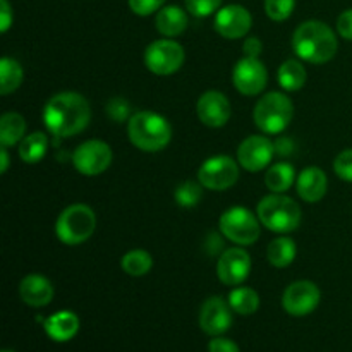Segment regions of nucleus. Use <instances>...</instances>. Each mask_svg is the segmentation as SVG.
Returning <instances> with one entry per match:
<instances>
[{
    "instance_id": "nucleus-9",
    "label": "nucleus",
    "mask_w": 352,
    "mask_h": 352,
    "mask_svg": "<svg viewBox=\"0 0 352 352\" xmlns=\"http://www.w3.org/2000/svg\"><path fill=\"white\" fill-rule=\"evenodd\" d=\"M198 179L203 188L212 191H226L239 179L237 164L227 155H217L203 162L198 170Z\"/></svg>"
},
{
    "instance_id": "nucleus-32",
    "label": "nucleus",
    "mask_w": 352,
    "mask_h": 352,
    "mask_svg": "<svg viewBox=\"0 0 352 352\" xmlns=\"http://www.w3.org/2000/svg\"><path fill=\"white\" fill-rule=\"evenodd\" d=\"M186 7L189 12L196 17H206L212 16L213 12L220 9L222 0H184Z\"/></svg>"
},
{
    "instance_id": "nucleus-29",
    "label": "nucleus",
    "mask_w": 352,
    "mask_h": 352,
    "mask_svg": "<svg viewBox=\"0 0 352 352\" xmlns=\"http://www.w3.org/2000/svg\"><path fill=\"white\" fill-rule=\"evenodd\" d=\"M120 267L131 277H143L153 267V260L148 251L143 250H133L126 253L120 260Z\"/></svg>"
},
{
    "instance_id": "nucleus-27",
    "label": "nucleus",
    "mask_w": 352,
    "mask_h": 352,
    "mask_svg": "<svg viewBox=\"0 0 352 352\" xmlns=\"http://www.w3.org/2000/svg\"><path fill=\"white\" fill-rule=\"evenodd\" d=\"M48 140L43 133H33L24 138L19 144V157L26 164H38L45 157Z\"/></svg>"
},
{
    "instance_id": "nucleus-23",
    "label": "nucleus",
    "mask_w": 352,
    "mask_h": 352,
    "mask_svg": "<svg viewBox=\"0 0 352 352\" xmlns=\"http://www.w3.org/2000/svg\"><path fill=\"white\" fill-rule=\"evenodd\" d=\"M268 261L275 268H285L294 261L296 258V243L291 237H278L268 244L267 250Z\"/></svg>"
},
{
    "instance_id": "nucleus-36",
    "label": "nucleus",
    "mask_w": 352,
    "mask_h": 352,
    "mask_svg": "<svg viewBox=\"0 0 352 352\" xmlns=\"http://www.w3.org/2000/svg\"><path fill=\"white\" fill-rule=\"evenodd\" d=\"M337 31L344 40L352 41V9L344 10L337 19Z\"/></svg>"
},
{
    "instance_id": "nucleus-17",
    "label": "nucleus",
    "mask_w": 352,
    "mask_h": 352,
    "mask_svg": "<svg viewBox=\"0 0 352 352\" xmlns=\"http://www.w3.org/2000/svg\"><path fill=\"white\" fill-rule=\"evenodd\" d=\"M196 112H198L199 120L208 127H222L226 126L227 120L230 119V103L223 93L206 91L199 96L198 105H196Z\"/></svg>"
},
{
    "instance_id": "nucleus-16",
    "label": "nucleus",
    "mask_w": 352,
    "mask_h": 352,
    "mask_svg": "<svg viewBox=\"0 0 352 352\" xmlns=\"http://www.w3.org/2000/svg\"><path fill=\"white\" fill-rule=\"evenodd\" d=\"M251 270V258L243 248H230L217 263V275L226 285H241Z\"/></svg>"
},
{
    "instance_id": "nucleus-34",
    "label": "nucleus",
    "mask_w": 352,
    "mask_h": 352,
    "mask_svg": "<svg viewBox=\"0 0 352 352\" xmlns=\"http://www.w3.org/2000/svg\"><path fill=\"white\" fill-rule=\"evenodd\" d=\"M165 0H129V7L138 16H151L164 7Z\"/></svg>"
},
{
    "instance_id": "nucleus-3",
    "label": "nucleus",
    "mask_w": 352,
    "mask_h": 352,
    "mask_svg": "<svg viewBox=\"0 0 352 352\" xmlns=\"http://www.w3.org/2000/svg\"><path fill=\"white\" fill-rule=\"evenodd\" d=\"M127 133L134 146L148 153H155V151L164 150L170 143L172 127L160 113L143 110L131 117L127 124Z\"/></svg>"
},
{
    "instance_id": "nucleus-22",
    "label": "nucleus",
    "mask_w": 352,
    "mask_h": 352,
    "mask_svg": "<svg viewBox=\"0 0 352 352\" xmlns=\"http://www.w3.org/2000/svg\"><path fill=\"white\" fill-rule=\"evenodd\" d=\"M24 133H26V120L23 116L16 112L3 113L0 119V143L2 146H14L24 140Z\"/></svg>"
},
{
    "instance_id": "nucleus-38",
    "label": "nucleus",
    "mask_w": 352,
    "mask_h": 352,
    "mask_svg": "<svg viewBox=\"0 0 352 352\" xmlns=\"http://www.w3.org/2000/svg\"><path fill=\"white\" fill-rule=\"evenodd\" d=\"M12 24V9L7 0H0V31L6 33Z\"/></svg>"
},
{
    "instance_id": "nucleus-5",
    "label": "nucleus",
    "mask_w": 352,
    "mask_h": 352,
    "mask_svg": "<svg viewBox=\"0 0 352 352\" xmlns=\"http://www.w3.org/2000/svg\"><path fill=\"white\" fill-rule=\"evenodd\" d=\"M294 107L284 93L272 91L260 98L254 107V124L265 134H278L291 124Z\"/></svg>"
},
{
    "instance_id": "nucleus-8",
    "label": "nucleus",
    "mask_w": 352,
    "mask_h": 352,
    "mask_svg": "<svg viewBox=\"0 0 352 352\" xmlns=\"http://www.w3.org/2000/svg\"><path fill=\"white\" fill-rule=\"evenodd\" d=\"M144 64L153 74H174L184 64V48L174 40H157L148 45L144 52Z\"/></svg>"
},
{
    "instance_id": "nucleus-37",
    "label": "nucleus",
    "mask_w": 352,
    "mask_h": 352,
    "mask_svg": "<svg viewBox=\"0 0 352 352\" xmlns=\"http://www.w3.org/2000/svg\"><path fill=\"white\" fill-rule=\"evenodd\" d=\"M210 352H239L236 342L229 339H223V337H215V339L210 342L208 346Z\"/></svg>"
},
{
    "instance_id": "nucleus-13",
    "label": "nucleus",
    "mask_w": 352,
    "mask_h": 352,
    "mask_svg": "<svg viewBox=\"0 0 352 352\" xmlns=\"http://www.w3.org/2000/svg\"><path fill=\"white\" fill-rule=\"evenodd\" d=\"M274 153L275 144L268 138L250 136L237 148V160L246 170L260 172L270 165Z\"/></svg>"
},
{
    "instance_id": "nucleus-31",
    "label": "nucleus",
    "mask_w": 352,
    "mask_h": 352,
    "mask_svg": "<svg viewBox=\"0 0 352 352\" xmlns=\"http://www.w3.org/2000/svg\"><path fill=\"white\" fill-rule=\"evenodd\" d=\"M296 0H265V12L272 21H285L291 17Z\"/></svg>"
},
{
    "instance_id": "nucleus-11",
    "label": "nucleus",
    "mask_w": 352,
    "mask_h": 352,
    "mask_svg": "<svg viewBox=\"0 0 352 352\" xmlns=\"http://www.w3.org/2000/svg\"><path fill=\"white\" fill-rule=\"evenodd\" d=\"M318 285L309 280H298L285 289L282 306L292 316H306L315 311L320 305Z\"/></svg>"
},
{
    "instance_id": "nucleus-25",
    "label": "nucleus",
    "mask_w": 352,
    "mask_h": 352,
    "mask_svg": "<svg viewBox=\"0 0 352 352\" xmlns=\"http://www.w3.org/2000/svg\"><path fill=\"white\" fill-rule=\"evenodd\" d=\"M296 170L291 164H275L265 175V184L272 192H285L294 184Z\"/></svg>"
},
{
    "instance_id": "nucleus-39",
    "label": "nucleus",
    "mask_w": 352,
    "mask_h": 352,
    "mask_svg": "<svg viewBox=\"0 0 352 352\" xmlns=\"http://www.w3.org/2000/svg\"><path fill=\"white\" fill-rule=\"evenodd\" d=\"M243 48H244V54H246V57L258 58V55H260L261 50H263V45H261V41L258 40L256 36H251V38H246Z\"/></svg>"
},
{
    "instance_id": "nucleus-24",
    "label": "nucleus",
    "mask_w": 352,
    "mask_h": 352,
    "mask_svg": "<svg viewBox=\"0 0 352 352\" xmlns=\"http://www.w3.org/2000/svg\"><path fill=\"white\" fill-rule=\"evenodd\" d=\"M278 82L285 91H298L306 82V69L298 60H285L278 69Z\"/></svg>"
},
{
    "instance_id": "nucleus-2",
    "label": "nucleus",
    "mask_w": 352,
    "mask_h": 352,
    "mask_svg": "<svg viewBox=\"0 0 352 352\" xmlns=\"http://www.w3.org/2000/svg\"><path fill=\"white\" fill-rule=\"evenodd\" d=\"M336 33L322 21H306L292 34V50L309 64H325L337 54Z\"/></svg>"
},
{
    "instance_id": "nucleus-20",
    "label": "nucleus",
    "mask_w": 352,
    "mask_h": 352,
    "mask_svg": "<svg viewBox=\"0 0 352 352\" xmlns=\"http://www.w3.org/2000/svg\"><path fill=\"white\" fill-rule=\"evenodd\" d=\"M45 332L55 342H67L79 330V318L72 311H58L45 320Z\"/></svg>"
},
{
    "instance_id": "nucleus-14",
    "label": "nucleus",
    "mask_w": 352,
    "mask_h": 352,
    "mask_svg": "<svg viewBox=\"0 0 352 352\" xmlns=\"http://www.w3.org/2000/svg\"><path fill=\"white\" fill-rule=\"evenodd\" d=\"M253 17L246 7L239 3L222 7L215 16V30L220 36L227 40H237V38L246 36L251 30Z\"/></svg>"
},
{
    "instance_id": "nucleus-28",
    "label": "nucleus",
    "mask_w": 352,
    "mask_h": 352,
    "mask_svg": "<svg viewBox=\"0 0 352 352\" xmlns=\"http://www.w3.org/2000/svg\"><path fill=\"white\" fill-rule=\"evenodd\" d=\"M23 82V67L14 58L3 57L0 60V91L2 95H10Z\"/></svg>"
},
{
    "instance_id": "nucleus-42",
    "label": "nucleus",
    "mask_w": 352,
    "mask_h": 352,
    "mask_svg": "<svg viewBox=\"0 0 352 352\" xmlns=\"http://www.w3.org/2000/svg\"><path fill=\"white\" fill-rule=\"evenodd\" d=\"M2 352H14V351H2Z\"/></svg>"
},
{
    "instance_id": "nucleus-41",
    "label": "nucleus",
    "mask_w": 352,
    "mask_h": 352,
    "mask_svg": "<svg viewBox=\"0 0 352 352\" xmlns=\"http://www.w3.org/2000/svg\"><path fill=\"white\" fill-rule=\"evenodd\" d=\"M0 158H2V162H0V172L6 174L7 168H9V153H7V146L0 148Z\"/></svg>"
},
{
    "instance_id": "nucleus-1",
    "label": "nucleus",
    "mask_w": 352,
    "mask_h": 352,
    "mask_svg": "<svg viewBox=\"0 0 352 352\" xmlns=\"http://www.w3.org/2000/svg\"><path fill=\"white\" fill-rule=\"evenodd\" d=\"M91 119L88 100L76 91H64L52 96L43 110L47 129L55 138L76 136L86 129Z\"/></svg>"
},
{
    "instance_id": "nucleus-7",
    "label": "nucleus",
    "mask_w": 352,
    "mask_h": 352,
    "mask_svg": "<svg viewBox=\"0 0 352 352\" xmlns=\"http://www.w3.org/2000/svg\"><path fill=\"white\" fill-rule=\"evenodd\" d=\"M220 230L227 239L241 246H251L260 237V219L243 206L230 208L220 217Z\"/></svg>"
},
{
    "instance_id": "nucleus-26",
    "label": "nucleus",
    "mask_w": 352,
    "mask_h": 352,
    "mask_svg": "<svg viewBox=\"0 0 352 352\" xmlns=\"http://www.w3.org/2000/svg\"><path fill=\"white\" fill-rule=\"evenodd\" d=\"M229 305L239 315H253L260 308V296L250 287H237L229 294Z\"/></svg>"
},
{
    "instance_id": "nucleus-30",
    "label": "nucleus",
    "mask_w": 352,
    "mask_h": 352,
    "mask_svg": "<svg viewBox=\"0 0 352 352\" xmlns=\"http://www.w3.org/2000/svg\"><path fill=\"white\" fill-rule=\"evenodd\" d=\"M203 196V184L201 182L195 181H186L182 184L177 186L174 192L175 203L182 208H192V206L198 205L201 201Z\"/></svg>"
},
{
    "instance_id": "nucleus-10",
    "label": "nucleus",
    "mask_w": 352,
    "mask_h": 352,
    "mask_svg": "<svg viewBox=\"0 0 352 352\" xmlns=\"http://www.w3.org/2000/svg\"><path fill=\"white\" fill-rule=\"evenodd\" d=\"M72 164L82 175H100L112 164V150L100 140H89L79 144L72 153Z\"/></svg>"
},
{
    "instance_id": "nucleus-12",
    "label": "nucleus",
    "mask_w": 352,
    "mask_h": 352,
    "mask_svg": "<svg viewBox=\"0 0 352 352\" xmlns=\"http://www.w3.org/2000/svg\"><path fill=\"white\" fill-rule=\"evenodd\" d=\"M268 72L263 62L253 57L241 58L232 72V82L239 93L246 96H256L267 86Z\"/></svg>"
},
{
    "instance_id": "nucleus-35",
    "label": "nucleus",
    "mask_w": 352,
    "mask_h": 352,
    "mask_svg": "<svg viewBox=\"0 0 352 352\" xmlns=\"http://www.w3.org/2000/svg\"><path fill=\"white\" fill-rule=\"evenodd\" d=\"M129 103L124 98L110 100L109 105H107V113H109V117H112L116 122H124V120L129 117Z\"/></svg>"
},
{
    "instance_id": "nucleus-4",
    "label": "nucleus",
    "mask_w": 352,
    "mask_h": 352,
    "mask_svg": "<svg viewBox=\"0 0 352 352\" xmlns=\"http://www.w3.org/2000/svg\"><path fill=\"white\" fill-rule=\"evenodd\" d=\"M256 217L272 232L289 234L301 226L302 213L294 199L274 192L258 203Z\"/></svg>"
},
{
    "instance_id": "nucleus-15",
    "label": "nucleus",
    "mask_w": 352,
    "mask_h": 352,
    "mask_svg": "<svg viewBox=\"0 0 352 352\" xmlns=\"http://www.w3.org/2000/svg\"><path fill=\"white\" fill-rule=\"evenodd\" d=\"M232 325V308L222 298H210L199 311V327L212 337H220Z\"/></svg>"
},
{
    "instance_id": "nucleus-19",
    "label": "nucleus",
    "mask_w": 352,
    "mask_h": 352,
    "mask_svg": "<svg viewBox=\"0 0 352 352\" xmlns=\"http://www.w3.org/2000/svg\"><path fill=\"white\" fill-rule=\"evenodd\" d=\"M327 175L322 168L308 167L298 177V195L306 203H316L327 195Z\"/></svg>"
},
{
    "instance_id": "nucleus-33",
    "label": "nucleus",
    "mask_w": 352,
    "mask_h": 352,
    "mask_svg": "<svg viewBox=\"0 0 352 352\" xmlns=\"http://www.w3.org/2000/svg\"><path fill=\"white\" fill-rule=\"evenodd\" d=\"M333 170L339 175V179L346 182H352V148L351 150H344L337 155L336 162H333Z\"/></svg>"
},
{
    "instance_id": "nucleus-18",
    "label": "nucleus",
    "mask_w": 352,
    "mask_h": 352,
    "mask_svg": "<svg viewBox=\"0 0 352 352\" xmlns=\"http://www.w3.org/2000/svg\"><path fill=\"white\" fill-rule=\"evenodd\" d=\"M19 294L28 306L41 308V306L50 305L52 299H54V285L50 284L48 278L41 277V275H28L21 280Z\"/></svg>"
},
{
    "instance_id": "nucleus-40",
    "label": "nucleus",
    "mask_w": 352,
    "mask_h": 352,
    "mask_svg": "<svg viewBox=\"0 0 352 352\" xmlns=\"http://www.w3.org/2000/svg\"><path fill=\"white\" fill-rule=\"evenodd\" d=\"M292 148H294V144H292V141L287 140V138H282V140H278L277 143H275V151L280 155H289L292 151Z\"/></svg>"
},
{
    "instance_id": "nucleus-21",
    "label": "nucleus",
    "mask_w": 352,
    "mask_h": 352,
    "mask_svg": "<svg viewBox=\"0 0 352 352\" xmlns=\"http://www.w3.org/2000/svg\"><path fill=\"white\" fill-rule=\"evenodd\" d=\"M188 23V14L177 6L162 7L157 14V19H155L157 30L167 38H174L184 33Z\"/></svg>"
},
{
    "instance_id": "nucleus-6",
    "label": "nucleus",
    "mask_w": 352,
    "mask_h": 352,
    "mask_svg": "<svg viewBox=\"0 0 352 352\" xmlns=\"http://www.w3.org/2000/svg\"><path fill=\"white\" fill-rule=\"evenodd\" d=\"M96 229V217L89 206L71 205L60 213L55 223L58 241L67 246H78L88 241Z\"/></svg>"
}]
</instances>
